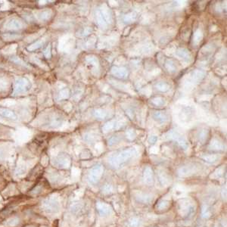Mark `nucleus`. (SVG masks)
Returning a JSON list of instances; mask_svg holds the SVG:
<instances>
[{
	"instance_id": "4468645a",
	"label": "nucleus",
	"mask_w": 227,
	"mask_h": 227,
	"mask_svg": "<svg viewBox=\"0 0 227 227\" xmlns=\"http://www.w3.org/2000/svg\"><path fill=\"white\" fill-rule=\"evenodd\" d=\"M96 18H97L98 24L99 26H101L102 27H106L107 26V22L106 21L105 18H104L103 14L101 12L100 10H98L97 11V15H96Z\"/></svg>"
},
{
	"instance_id": "393cba45",
	"label": "nucleus",
	"mask_w": 227,
	"mask_h": 227,
	"mask_svg": "<svg viewBox=\"0 0 227 227\" xmlns=\"http://www.w3.org/2000/svg\"><path fill=\"white\" fill-rule=\"evenodd\" d=\"M152 104H154L156 106H162L164 105V99L161 97H156V98H154L152 100Z\"/></svg>"
},
{
	"instance_id": "c85d7f7f",
	"label": "nucleus",
	"mask_w": 227,
	"mask_h": 227,
	"mask_svg": "<svg viewBox=\"0 0 227 227\" xmlns=\"http://www.w3.org/2000/svg\"><path fill=\"white\" fill-rule=\"evenodd\" d=\"M94 114H95V117H97V118L103 119L106 117V113L103 110H102V109H98V110H96Z\"/></svg>"
},
{
	"instance_id": "2f4dec72",
	"label": "nucleus",
	"mask_w": 227,
	"mask_h": 227,
	"mask_svg": "<svg viewBox=\"0 0 227 227\" xmlns=\"http://www.w3.org/2000/svg\"><path fill=\"white\" fill-rule=\"evenodd\" d=\"M43 54L45 57L47 58V59H50L51 56H52V53H51V45H49L46 48V49H45L43 52Z\"/></svg>"
},
{
	"instance_id": "c756f323",
	"label": "nucleus",
	"mask_w": 227,
	"mask_h": 227,
	"mask_svg": "<svg viewBox=\"0 0 227 227\" xmlns=\"http://www.w3.org/2000/svg\"><path fill=\"white\" fill-rule=\"evenodd\" d=\"M55 202H51V201H47L45 202V207H46V209L49 211H52L55 209Z\"/></svg>"
},
{
	"instance_id": "f704fd0d",
	"label": "nucleus",
	"mask_w": 227,
	"mask_h": 227,
	"mask_svg": "<svg viewBox=\"0 0 227 227\" xmlns=\"http://www.w3.org/2000/svg\"><path fill=\"white\" fill-rule=\"evenodd\" d=\"M87 61H89V63H92V64H98V63H99L98 59L95 57H88L87 59Z\"/></svg>"
},
{
	"instance_id": "6ab92c4d",
	"label": "nucleus",
	"mask_w": 227,
	"mask_h": 227,
	"mask_svg": "<svg viewBox=\"0 0 227 227\" xmlns=\"http://www.w3.org/2000/svg\"><path fill=\"white\" fill-rule=\"evenodd\" d=\"M202 159L208 163H214L217 160L218 156L216 155H205L201 157Z\"/></svg>"
},
{
	"instance_id": "f257e3e1",
	"label": "nucleus",
	"mask_w": 227,
	"mask_h": 227,
	"mask_svg": "<svg viewBox=\"0 0 227 227\" xmlns=\"http://www.w3.org/2000/svg\"><path fill=\"white\" fill-rule=\"evenodd\" d=\"M136 154V152L134 148H128L123 150L121 152L112 155L109 158V163L114 168H117L127 162V160L132 158Z\"/></svg>"
},
{
	"instance_id": "a211bd4d",
	"label": "nucleus",
	"mask_w": 227,
	"mask_h": 227,
	"mask_svg": "<svg viewBox=\"0 0 227 227\" xmlns=\"http://www.w3.org/2000/svg\"><path fill=\"white\" fill-rule=\"evenodd\" d=\"M208 136H209V132H208V130H203L199 132L198 139H199V141L201 142V143L203 144L206 142L207 140H208Z\"/></svg>"
},
{
	"instance_id": "c9c22d12",
	"label": "nucleus",
	"mask_w": 227,
	"mask_h": 227,
	"mask_svg": "<svg viewBox=\"0 0 227 227\" xmlns=\"http://www.w3.org/2000/svg\"><path fill=\"white\" fill-rule=\"evenodd\" d=\"M157 137L155 136H151L150 138L148 139V142H150L151 144L155 143V142H157Z\"/></svg>"
},
{
	"instance_id": "72a5a7b5",
	"label": "nucleus",
	"mask_w": 227,
	"mask_h": 227,
	"mask_svg": "<svg viewBox=\"0 0 227 227\" xmlns=\"http://www.w3.org/2000/svg\"><path fill=\"white\" fill-rule=\"evenodd\" d=\"M139 223H140V222H139L138 219L132 218V220H130L129 224H130V226L131 227H137L139 226Z\"/></svg>"
},
{
	"instance_id": "5701e85b",
	"label": "nucleus",
	"mask_w": 227,
	"mask_h": 227,
	"mask_svg": "<svg viewBox=\"0 0 227 227\" xmlns=\"http://www.w3.org/2000/svg\"><path fill=\"white\" fill-rule=\"evenodd\" d=\"M70 95V92L69 90L67 89H62L60 92H59V95H58V99L59 100H63V99H66L69 97Z\"/></svg>"
},
{
	"instance_id": "7ed1b4c3",
	"label": "nucleus",
	"mask_w": 227,
	"mask_h": 227,
	"mask_svg": "<svg viewBox=\"0 0 227 227\" xmlns=\"http://www.w3.org/2000/svg\"><path fill=\"white\" fill-rule=\"evenodd\" d=\"M104 173V167L101 164H96L91 169L90 172L89 173L88 180L89 183L96 184L102 178Z\"/></svg>"
},
{
	"instance_id": "7c9ffc66",
	"label": "nucleus",
	"mask_w": 227,
	"mask_h": 227,
	"mask_svg": "<svg viewBox=\"0 0 227 227\" xmlns=\"http://www.w3.org/2000/svg\"><path fill=\"white\" fill-rule=\"evenodd\" d=\"M136 15L135 13L132 12L130 13V14H127V15L124 17V21H125L126 22H131V21H133L134 20L136 19Z\"/></svg>"
},
{
	"instance_id": "39448f33",
	"label": "nucleus",
	"mask_w": 227,
	"mask_h": 227,
	"mask_svg": "<svg viewBox=\"0 0 227 227\" xmlns=\"http://www.w3.org/2000/svg\"><path fill=\"white\" fill-rule=\"evenodd\" d=\"M96 209L101 216L107 215L111 211V208L107 204L102 201H98L96 203Z\"/></svg>"
},
{
	"instance_id": "473e14b6",
	"label": "nucleus",
	"mask_w": 227,
	"mask_h": 227,
	"mask_svg": "<svg viewBox=\"0 0 227 227\" xmlns=\"http://www.w3.org/2000/svg\"><path fill=\"white\" fill-rule=\"evenodd\" d=\"M136 136V133L134 132L133 130H129L127 132V137L129 139V140H132L135 138Z\"/></svg>"
},
{
	"instance_id": "20e7f679",
	"label": "nucleus",
	"mask_w": 227,
	"mask_h": 227,
	"mask_svg": "<svg viewBox=\"0 0 227 227\" xmlns=\"http://www.w3.org/2000/svg\"><path fill=\"white\" fill-rule=\"evenodd\" d=\"M167 136H168L170 140L176 142V143L184 150H186L187 148H188V144H187L186 141L179 132H176L174 130H172V131L168 132Z\"/></svg>"
},
{
	"instance_id": "2eb2a0df",
	"label": "nucleus",
	"mask_w": 227,
	"mask_h": 227,
	"mask_svg": "<svg viewBox=\"0 0 227 227\" xmlns=\"http://www.w3.org/2000/svg\"><path fill=\"white\" fill-rule=\"evenodd\" d=\"M43 45V40H38L36 42L34 43L30 44V46H28L26 47V49H27L29 52H34V51L36 50V49H39V48H41Z\"/></svg>"
},
{
	"instance_id": "dca6fc26",
	"label": "nucleus",
	"mask_w": 227,
	"mask_h": 227,
	"mask_svg": "<svg viewBox=\"0 0 227 227\" xmlns=\"http://www.w3.org/2000/svg\"><path fill=\"white\" fill-rule=\"evenodd\" d=\"M210 148L213 149V150H223V145L222 142L217 139H214L210 144Z\"/></svg>"
},
{
	"instance_id": "412c9836",
	"label": "nucleus",
	"mask_w": 227,
	"mask_h": 227,
	"mask_svg": "<svg viewBox=\"0 0 227 227\" xmlns=\"http://www.w3.org/2000/svg\"><path fill=\"white\" fill-rule=\"evenodd\" d=\"M211 210L208 206L205 205V206L202 207V210H201V215H202V217L203 218H209L211 217Z\"/></svg>"
},
{
	"instance_id": "a878e982",
	"label": "nucleus",
	"mask_w": 227,
	"mask_h": 227,
	"mask_svg": "<svg viewBox=\"0 0 227 227\" xmlns=\"http://www.w3.org/2000/svg\"><path fill=\"white\" fill-rule=\"evenodd\" d=\"M115 121H114V120H112V121H110V122H107V124H105V126H104L103 127H102V130H104V132H107L108 131V130H112V129L114 128V127H115Z\"/></svg>"
},
{
	"instance_id": "423d86ee",
	"label": "nucleus",
	"mask_w": 227,
	"mask_h": 227,
	"mask_svg": "<svg viewBox=\"0 0 227 227\" xmlns=\"http://www.w3.org/2000/svg\"><path fill=\"white\" fill-rule=\"evenodd\" d=\"M23 26L22 23L18 19H11L6 24V28L10 30H18Z\"/></svg>"
},
{
	"instance_id": "4be33fe9",
	"label": "nucleus",
	"mask_w": 227,
	"mask_h": 227,
	"mask_svg": "<svg viewBox=\"0 0 227 227\" xmlns=\"http://www.w3.org/2000/svg\"><path fill=\"white\" fill-rule=\"evenodd\" d=\"M192 173V170L189 167H184L179 170L178 173L180 176H185L190 174Z\"/></svg>"
},
{
	"instance_id": "ddd939ff",
	"label": "nucleus",
	"mask_w": 227,
	"mask_h": 227,
	"mask_svg": "<svg viewBox=\"0 0 227 227\" xmlns=\"http://www.w3.org/2000/svg\"><path fill=\"white\" fill-rule=\"evenodd\" d=\"M185 205L184 203H182L180 204V205L181 206L179 208V209H180V210H181V214L183 213V216H188V214H189L190 213L192 212V210H193V208H192V206L191 205H190L188 202H185Z\"/></svg>"
},
{
	"instance_id": "9b49d317",
	"label": "nucleus",
	"mask_w": 227,
	"mask_h": 227,
	"mask_svg": "<svg viewBox=\"0 0 227 227\" xmlns=\"http://www.w3.org/2000/svg\"><path fill=\"white\" fill-rule=\"evenodd\" d=\"M153 117L159 124H164L168 120L167 114L164 111H155L153 114Z\"/></svg>"
},
{
	"instance_id": "bb28decb",
	"label": "nucleus",
	"mask_w": 227,
	"mask_h": 227,
	"mask_svg": "<svg viewBox=\"0 0 227 227\" xmlns=\"http://www.w3.org/2000/svg\"><path fill=\"white\" fill-rule=\"evenodd\" d=\"M51 14H52V12L51 11H49V10H46V11H42L39 14V18L41 20H43V21H46V20H48L49 18H50Z\"/></svg>"
},
{
	"instance_id": "9d476101",
	"label": "nucleus",
	"mask_w": 227,
	"mask_h": 227,
	"mask_svg": "<svg viewBox=\"0 0 227 227\" xmlns=\"http://www.w3.org/2000/svg\"><path fill=\"white\" fill-rule=\"evenodd\" d=\"M143 177H144V181L148 185H151L154 181V173L153 170H152V168L149 167H147L144 170L143 173Z\"/></svg>"
},
{
	"instance_id": "f3484780",
	"label": "nucleus",
	"mask_w": 227,
	"mask_h": 227,
	"mask_svg": "<svg viewBox=\"0 0 227 227\" xmlns=\"http://www.w3.org/2000/svg\"><path fill=\"white\" fill-rule=\"evenodd\" d=\"M164 66H165V67H166L167 70L170 73H174L176 70L175 63L173 62L172 60H170V59H168V60L166 61Z\"/></svg>"
},
{
	"instance_id": "6e6552de",
	"label": "nucleus",
	"mask_w": 227,
	"mask_h": 227,
	"mask_svg": "<svg viewBox=\"0 0 227 227\" xmlns=\"http://www.w3.org/2000/svg\"><path fill=\"white\" fill-rule=\"evenodd\" d=\"M111 74L118 78H126L128 75L127 69L124 67H114L111 69Z\"/></svg>"
},
{
	"instance_id": "b1692460",
	"label": "nucleus",
	"mask_w": 227,
	"mask_h": 227,
	"mask_svg": "<svg viewBox=\"0 0 227 227\" xmlns=\"http://www.w3.org/2000/svg\"><path fill=\"white\" fill-rule=\"evenodd\" d=\"M202 38H203V34H202L201 31L200 30H198L195 32V35H194V42H195V44H198L200 41L201 40Z\"/></svg>"
},
{
	"instance_id": "f03ea898",
	"label": "nucleus",
	"mask_w": 227,
	"mask_h": 227,
	"mask_svg": "<svg viewBox=\"0 0 227 227\" xmlns=\"http://www.w3.org/2000/svg\"><path fill=\"white\" fill-rule=\"evenodd\" d=\"M31 87V84L30 83L29 79L24 78V77H21L16 79L15 83L14 85V91L13 94L14 95H18V94L23 93L26 91L29 90Z\"/></svg>"
},
{
	"instance_id": "0eeeda50",
	"label": "nucleus",
	"mask_w": 227,
	"mask_h": 227,
	"mask_svg": "<svg viewBox=\"0 0 227 227\" xmlns=\"http://www.w3.org/2000/svg\"><path fill=\"white\" fill-rule=\"evenodd\" d=\"M56 164L60 167H67L70 165L71 159L67 155H61L56 159Z\"/></svg>"
},
{
	"instance_id": "aec40b11",
	"label": "nucleus",
	"mask_w": 227,
	"mask_h": 227,
	"mask_svg": "<svg viewBox=\"0 0 227 227\" xmlns=\"http://www.w3.org/2000/svg\"><path fill=\"white\" fill-rule=\"evenodd\" d=\"M157 89L160 92H167L170 89V85L164 82H160L156 85Z\"/></svg>"
},
{
	"instance_id": "cd10ccee",
	"label": "nucleus",
	"mask_w": 227,
	"mask_h": 227,
	"mask_svg": "<svg viewBox=\"0 0 227 227\" xmlns=\"http://www.w3.org/2000/svg\"><path fill=\"white\" fill-rule=\"evenodd\" d=\"M169 206H170V201H166V200H164V201L159 202L158 205H157V208H158L159 210L167 209V208H168Z\"/></svg>"
},
{
	"instance_id": "f8f14e48",
	"label": "nucleus",
	"mask_w": 227,
	"mask_h": 227,
	"mask_svg": "<svg viewBox=\"0 0 227 227\" xmlns=\"http://www.w3.org/2000/svg\"><path fill=\"white\" fill-rule=\"evenodd\" d=\"M177 57L180 59H183L185 61H189L191 59V54L189 51L187 50L186 49H179L176 52Z\"/></svg>"
},
{
	"instance_id": "1a4fd4ad",
	"label": "nucleus",
	"mask_w": 227,
	"mask_h": 227,
	"mask_svg": "<svg viewBox=\"0 0 227 227\" xmlns=\"http://www.w3.org/2000/svg\"><path fill=\"white\" fill-rule=\"evenodd\" d=\"M0 115L2 117H4L6 118L11 119V120H17V115L13 111L10 110L9 108L6 107H0Z\"/></svg>"
}]
</instances>
